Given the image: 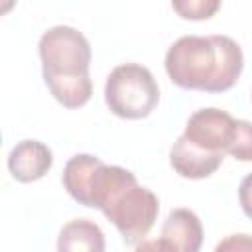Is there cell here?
<instances>
[{
  "label": "cell",
  "instance_id": "cell-9",
  "mask_svg": "<svg viewBox=\"0 0 252 252\" xmlns=\"http://www.w3.org/2000/svg\"><path fill=\"white\" fill-rule=\"evenodd\" d=\"M59 252H102L104 250V234L98 224L89 219H75L63 224L57 238Z\"/></svg>",
  "mask_w": 252,
  "mask_h": 252
},
{
  "label": "cell",
  "instance_id": "cell-5",
  "mask_svg": "<svg viewBox=\"0 0 252 252\" xmlns=\"http://www.w3.org/2000/svg\"><path fill=\"white\" fill-rule=\"evenodd\" d=\"M234 130L236 120L228 112L220 108H199L189 116L183 136L209 152L226 154Z\"/></svg>",
  "mask_w": 252,
  "mask_h": 252
},
{
  "label": "cell",
  "instance_id": "cell-12",
  "mask_svg": "<svg viewBox=\"0 0 252 252\" xmlns=\"http://www.w3.org/2000/svg\"><path fill=\"white\" fill-rule=\"evenodd\" d=\"M238 203L248 219H252V173H248L238 185Z\"/></svg>",
  "mask_w": 252,
  "mask_h": 252
},
{
  "label": "cell",
  "instance_id": "cell-8",
  "mask_svg": "<svg viewBox=\"0 0 252 252\" xmlns=\"http://www.w3.org/2000/svg\"><path fill=\"white\" fill-rule=\"evenodd\" d=\"M53 165L51 150L39 140L18 142L8 156V171L20 183H32L41 179Z\"/></svg>",
  "mask_w": 252,
  "mask_h": 252
},
{
  "label": "cell",
  "instance_id": "cell-1",
  "mask_svg": "<svg viewBox=\"0 0 252 252\" xmlns=\"http://www.w3.org/2000/svg\"><path fill=\"white\" fill-rule=\"evenodd\" d=\"M242 67V49L228 35H183L165 53L167 77L187 91L224 93L234 87Z\"/></svg>",
  "mask_w": 252,
  "mask_h": 252
},
{
  "label": "cell",
  "instance_id": "cell-7",
  "mask_svg": "<svg viewBox=\"0 0 252 252\" xmlns=\"http://www.w3.org/2000/svg\"><path fill=\"white\" fill-rule=\"evenodd\" d=\"M222 158L224 154L209 152L185 136H179L169 150V165L177 175L185 179H205L213 175L220 167Z\"/></svg>",
  "mask_w": 252,
  "mask_h": 252
},
{
  "label": "cell",
  "instance_id": "cell-2",
  "mask_svg": "<svg viewBox=\"0 0 252 252\" xmlns=\"http://www.w3.org/2000/svg\"><path fill=\"white\" fill-rule=\"evenodd\" d=\"M87 207L102 211V215L116 226L126 246H138L154 226L159 201L136 175L120 165L98 163L91 187Z\"/></svg>",
  "mask_w": 252,
  "mask_h": 252
},
{
  "label": "cell",
  "instance_id": "cell-6",
  "mask_svg": "<svg viewBox=\"0 0 252 252\" xmlns=\"http://www.w3.org/2000/svg\"><path fill=\"white\" fill-rule=\"evenodd\" d=\"M203 244V224L199 217L189 209H173L163 226L159 240L150 244H138L136 248H158V250H175V252H197Z\"/></svg>",
  "mask_w": 252,
  "mask_h": 252
},
{
  "label": "cell",
  "instance_id": "cell-3",
  "mask_svg": "<svg viewBox=\"0 0 252 252\" xmlns=\"http://www.w3.org/2000/svg\"><path fill=\"white\" fill-rule=\"evenodd\" d=\"M91 43L71 26H53L39 37L43 81L53 98L65 108H81L93 94Z\"/></svg>",
  "mask_w": 252,
  "mask_h": 252
},
{
  "label": "cell",
  "instance_id": "cell-10",
  "mask_svg": "<svg viewBox=\"0 0 252 252\" xmlns=\"http://www.w3.org/2000/svg\"><path fill=\"white\" fill-rule=\"evenodd\" d=\"M171 6L179 18L199 22L213 18L220 8V0H171Z\"/></svg>",
  "mask_w": 252,
  "mask_h": 252
},
{
  "label": "cell",
  "instance_id": "cell-4",
  "mask_svg": "<svg viewBox=\"0 0 252 252\" xmlns=\"http://www.w3.org/2000/svg\"><path fill=\"white\" fill-rule=\"evenodd\" d=\"M104 102L112 114L140 120L159 102V89L152 71L138 63H124L110 71L104 85Z\"/></svg>",
  "mask_w": 252,
  "mask_h": 252
},
{
  "label": "cell",
  "instance_id": "cell-11",
  "mask_svg": "<svg viewBox=\"0 0 252 252\" xmlns=\"http://www.w3.org/2000/svg\"><path fill=\"white\" fill-rule=\"evenodd\" d=\"M226 154L238 161H252V122L236 120L234 138H232Z\"/></svg>",
  "mask_w": 252,
  "mask_h": 252
},
{
  "label": "cell",
  "instance_id": "cell-13",
  "mask_svg": "<svg viewBox=\"0 0 252 252\" xmlns=\"http://www.w3.org/2000/svg\"><path fill=\"white\" fill-rule=\"evenodd\" d=\"M217 250H252V238L248 234H230L217 244Z\"/></svg>",
  "mask_w": 252,
  "mask_h": 252
}]
</instances>
